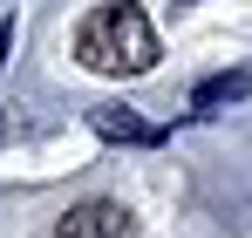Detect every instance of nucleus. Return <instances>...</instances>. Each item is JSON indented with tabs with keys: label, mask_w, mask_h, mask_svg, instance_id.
<instances>
[{
	"label": "nucleus",
	"mask_w": 252,
	"mask_h": 238,
	"mask_svg": "<svg viewBox=\"0 0 252 238\" xmlns=\"http://www.w3.org/2000/svg\"><path fill=\"white\" fill-rule=\"evenodd\" d=\"M75 61L89 75H150L157 68V34H150V14L136 0H109V7H89L82 28H75Z\"/></svg>",
	"instance_id": "nucleus-1"
},
{
	"label": "nucleus",
	"mask_w": 252,
	"mask_h": 238,
	"mask_svg": "<svg viewBox=\"0 0 252 238\" xmlns=\"http://www.w3.org/2000/svg\"><path fill=\"white\" fill-rule=\"evenodd\" d=\"M48 238H136V225H129V211L116 198H89L75 211H62Z\"/></svg>",
	"instance_id": "nucleus-2"
},
{
	"label": "nucleus",
	"mask_w": 252,
	"mask_h": 238,
	"mask_svg": "<svg viewBox=\"0 0 252 238\" xmlns=\"http://www.w3.org/2000/svg\"><path fill=\"white\" fill-rule=\"evenodd\" d=\"M89 129L109 136V143H164V129L143 122L136 109H89Z\"/></svg>",
	"instance_id": "nucleus-3"
},
{
	"label": "nucleus",
	"mask_w": 252,
	"mask_h": 238,
	"mask_svg": "<svg viewBox=\"0 0 252 238\" xmlns=\"http://www.w3.org/2000/svg\"><path fill=\"white\" fill-rule=\"evenodd\" d=\"M252 95V75L246 68H225V75H211V82H198L191 89V109H218V102H246Z\"/></svg>",
	"instance_id": "nucleus-4"
},
{
	"label": "nucleus",
	"mask_w": 252,
	"mask_h": 238,
	"mask_svg": "<svg viewBox=\"0 0 252 238\" xmlns=\"http://www.w3.org/2000/svg\"><path fill=\"white\" fill-rule=\"evenodd\" d=\"M7 48H14V28H0V61H7Z\"/></svg>",
	"instance_id": "nucleus-5"
}]
</instances>
